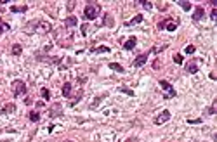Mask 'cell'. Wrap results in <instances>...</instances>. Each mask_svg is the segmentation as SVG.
Masks as SVG:
<instances>
[{
	"instance_id": "obj_12",
	"label": "cell",
	"mask_w": 217,
	"mask_h": 142,
	"mask_svg": "<svg viewBox=\"0 0 217 142\" xmlns=\"http://www.w3.org/2000/svg\"><path fill=\"white\" fill-rule=\"evenodd\" d=\"M14 111H16L14 104H6L4 107H0V115H7V113H14Z\"/></svg>"
},
{
	"instance_id": "obj_8",
	"label": "cell",
	"mask_w": 217,
	"mask_h": 142,
	"mask_svg": "<svg viewBox=\"0 0 217 142\" xmlns=\"http://www.w3.org/2000/svg\"><path fill=\"white\" fill-rule=\"evenodd\" d=\"M38 23H40V21H31V23H28L26 26H24V31H26L28 35L35 33V31L38 30Z\"/></svg>"
},
{
	"instance_id": "obj_7",
	"label": "cell",
	"mask_w": 217,
	"mask_h": 142,
	"mask_svg": "<svg viewBox=\"0 0 217 142\" xmlns=\"http://www.w3.org/2000/svg\"><path fill=\"white\" fill-rule=\"evenodd\" d=\"M186 73H189V75H195L198 73V64H196L195 59H191L189 63L186 64Z\"/></svg>"
},
{
	"instance_id": "obj_2",
	"label": "cell",
	"mask_w": 217,
	"mask_h": 142,
	"mask_svg": "<svg viewBox=\"0 0 217 142\" xmlns=\"http://www.w3.org/2000/svg\"><path fill=\"white\" fill-rule=\"evenodd\" d=\"M12 94L19 97V95H24L26 94V83L21 82V80H16V82H12Z\"/></svg>"
},
{
	"instance_id": "obj_13",
	"label": "cell",
	"mask_w": 217,
	"mask_h": 142,
	"mask_svg": "<svg viewBox=\"0 0 217 142\" xmlns=\"http://www.w3.org/2000/svg\"><path fill=\"white\" fill-rule=\"evenodd\" d=\"M38 30H40L42 33H49L50 31V24L49 23H45V21H40L38 23Z\"/></svg>"
},
{
	"instance_id": "obj_20",
	"label": "cell",
	"mask_w": 217,
	"mask_h": 142,
	"mask_svg": "<svg viewBox=\"0 0 217 142\" xmlns=\"http://www.w3.org/2000/svg\"><path fill=\"white\" fill-rule=\"evenodd\" d=\"M21 52H23V49H21V45H19V43L12 45V54H14V56H19Z\"/></svg>"
},
{
	"instance_id": "obj_37",
	"label": "cell",
	"mask_w": 217,
	"mask_h": 142,
	"mask_svg": "<svg viewBox=\"0 0 217 142\" xmlns=\"http://www.w3.org/2000/svg\"><path fill=\"white\" fill-rule=\"evenodd\" d=\"M188 121H189V123H200V118H196V120H188Z\"/></svg>"
},
{
	"instance_id": "obj_5",
	"label": "cell",
	"mask_w": 217,
	"mask_h": 142,
	"mask_svg": "<svg viewBox=\"0 0 217 142\" xmlns=\"http://www.w3.org/2000/svg\"><path fill=\"white\" fill-rule=\"evenodd\" d=\"M61 115H63V106H61L59 102H54L49 109V116L50 118H57V116H61Z\"/></svg>"
},
{
	"instance_id": "obj_36",
	"label": "cell",
	"mask_w": 217,
	"mask_h": 142,
	"mask_svg": "<svg viewBox=\"0 0 217 142\" xmlns=\"http://www.w3.org/2000/svg\"><path fill=\"white\" fill-rule=\"evenodd\" d=\"M125 142H137V139H136V137H130V139H127Z\"/></svg>"
},
{
	"instance_id": "obj_4",
	"label": "cell",
	"mask_w": 217,
	"mask_h": 142,
	"mask_svg": "<svg viewBox=\"0 0 217 142\" xmlns=\"http://www.w3.org/2000/svg\"><path fill=\"white\" fill-rule=\"evenodd\" d=\"M177 28V21H172V19H163V21L158 23V30H167V31H175Z\"/></svg>"
},
{
	"instance_id": "obj_24",
	"label": "cell",
	"mask_w": 217,
	"mask_h": 142,
	"mask_svg": "<svg viewBox=\"0 0 217 142\" xmlns=\"http://www.w3.org/2000/svg\"><path fill=\"white\" fill-rule=\"evenodd\" d=\"M139 4H142V7H144V9H148V11L153 7V4H151V2H148V0H141Z\"/></svg>"
},
{
	"instance_id": "obj_33",
	"label": "cell",
	"mask_w": 217,
	"mask_h": 142,
	"mask_svg": "<svg viewBox=\"0 0 217 142\" xmlns=\"http://www.w3.org/2000/svg\"><path fill=\"white\" fill-rule=\"evenodd\" d=\"M73 7H75V2H68V11H73Z\"/></svg>"
},
{
	"instance_id": "obj_11",
	"label": "cell",
	"mask_w": 217,
	"mask_h": 142,
	"mask_svg": "<svg viewBox=\"0 0 217 142\" xmlns=\"http://www.w3.org/2000/svg\"><path fill=\"white\" fill-rule=\"evenodd\" d=\"M136 43H137V40H136V37H130L127 42L123 43V49L125 50H132V49L136 47Z\"/></svg>"
},
{
	"instance_id": "obj_1",
	"label": "cell",
	"mask_w": 217,
	"mask_h": 142,
	"mask_svg": "<svg viewBox=\"0 0 217 142\" xmlns=\"http://www.w3.org/2000/svg\"><path fill=\"white\" fill-rule=\"evenodd\" d=\"M99 11H101L99 4H96V2H89V4L85 5V9H83V17H85L87 21H94V19L97 17Z\"/></svg>"
},
{
	"instance_id": "obj_27",
	"label": "cell",
	"mask_w": 217,
	"mask_h": 142,
	"mask_svg": "<svg viewBox=\"0 0 217 142\" xmlns=\"http://www.w3.org/2000/svg\"><path fill=\"white\" fill-rule=\"evenodd\" d=\"M174 63H175V64H182V56H181V54H175V56H174Z\"/></svg>"
},
{
	"instance_id": "obj_19",
	"label": "cell",
	"mask_w": 217,
	"mask_h": 142,
	"mask_svg": "<svg viewBox=\"0 0 217 142\" xmlns=\"http://www.w3.org/2000/svg\"><path fill=\"white\" fill-rule=\"evenodd\" d=\"M141 21H142V16L139 14V16H136L134 19H132V21H127L125 24H127V26H132V24H137V23H141Z\"/></svg>"
},
{
	"instance_id": "obj_28",
	"label": "cell",
	"mask_w": 217,
	"mask_h": 142,
	"mask_svg": "<svg viewBox=\"0 0 217 142\" xmlns=\"http://www.w3.org/2000/svg\"><path fill=\"white\" fill-rule=\"evenodd\" d=\"M106 19H104V24H108V26H111V24H113V19H111V16H109V14H106Z\"/></svg>"
},
{
	"instance_id": "obj_9",
	"label": "cell",
	"mask_w": 217,
	"mask_h": 142,
	"mask_svg": "<svg viewBox=\"0 0 217 142\" xmlns=\"http://www.w3.org/2000/svg\"><path fill=\"white\" fill-rule=\"evenodd\" d=\"M148 61V54H141V56H137L136 61H134V66L136 68H141V66H144Z\"/></svg>"
},
{
	"instance_id": "obj_25",
	"label": "cell",
	"mask_w": 217,
	"mask_h": 142,
	"mask_svg": "<svg viewBox=\"0 0 217 142\" xmlns=\"http://www.w3.org/2000/svg\"><path fill=\"white\" fill-rule=\"evenodd\" d=\"M11 11H12V12H24V11H26V7H24V5H23V7H16V5H12V7H11Z\"/></svg>"
},
{
	"instance_id": "obj_26",
	"label": "cell",
	"mask_w": 217,
	"mask_h": 142,
	"mask_svg": "<svg viewBox=\"0 0 217 142\" xmlns=\"http://www.w3.org/2000/svg\"><path fill=\"white\" fill-rule=\"evenodd\" d=\"M120 92H123V94H127V95H134V92H132V90L130 89H127V87H120Z\"/></svg>"
},
{
	"instance_id": "obj_15",
	"label": "cell",
	"mask_w": 217,
	"mask_h": 142,
	"mask_svg": "<svg viewBox=\"0 0 217 142\" xmlns=\"http://www.w3.org/2000/svg\"><path fill=\"white\" fill-rule=\"evenodd\" d=\"M63 95H64V97H70L71 95V83L70 82H66V83L63 85Z\"/></svg>"
},
{
	"instance_id": "obj_34",
	"label": "cell",
	"mask_w": 217,
	"mask_h": 142,
	"mask_svg": "<svg viewBox=\"0 0 217 142\" xmlns=\"http://www.w3.org/2000/svg\"><path fill=\"white\" fill-rule=\"evenodd\" d=\"M210 17H212V19H217V11H215V9H214V11H212Z\"/></svg>"
},
{
	"instance_id": "obj_23",
	"label": "cell",
	"mask_w": 217,
	"mask_h": 142,
	"mask_svg": "<svg viewBox=\"0 0 217 142\" xmlns=\"http://www.w3.org/2000/svg\"><path fill=\"white\" fill-rule=\"evenodd\" d=\"M30 120H31V121H38V120H40V115H38L37 111H31V113H30Z\"/></svg>"
},
{
	"instance_id": "obj_16",
	"label": "cell",
	"mask_w": 217,
	"mask_h": 142,
	"mask_svg": "<svg viewBox=\"0 0 217 142\" xmlns=\"http://www.w3.org/2000/svg\"><path fill=\"white\" fill-rule=\"evenodd\" d=\"M177 4H179L184 11H191V7H193V5H191V2H188V0H179Z\"/></svg>"
},
{
	"instance_id": "obj_38",
	"label": "cell",
	"mask_w": 217,
	"mask_h": 142,
	"mask_svg": "<svg viewBox=\"0 0 217 142\" xmlns=\"http://www.w3.org/2000/svg\"><path fill=\"white\" fill-rule=\"evenodd\" d=\"M64 142H73V140H64Z\"/></svg>"
},
{
	"instance_id": "obj_6",
	"label": "cell",
	"mask_w": 217,
	"mask_h": 142,
	"mask_svg": "<svg viewBox=\"0 0 217 142\" xmlns=\"http://www.w3.org/2000/svg\"><path fill=\"white\" fill-rule=\"evenodd\" d=\"M168 120H170V111L165 109V111H162V113L155 118V123H156V125H163V123H167Z\"/></svg>"
},
{
	"instance_id": "obj_22",
	"label": "cell",
	"mask_w": 217,
	"mask_h": 142,
	"mask_svg": "<svg viewBox=\"0 0 217 142\" xmlns=\"http://www.w3.org/2000/svg\"><path fill=\"white\" fill-rule=\"evenodd\" d=\"M82 95H83V90H78V94H76V97H75V100H71V106H75L76 104V102H78V100H80L82 99Z\"/></svg>"
},
{
	"instance_id": "obj_14",
	"label": "cell",
	"mask_w": 217,
	"mask_h": 142,
	"mask_svg": "<svg viewBox=\"0 0 217 142\" xmlns=\"http://www.w3.org/2000/svg\"><path fill=\"white\" fill-rule=\"evenodd\" d=\"M76 23H78V19H76L75 16H70V17H66L64 19V24L68 28H71V26H76Z\"/></svg>"
},
{
	"instance_id": "obj_21",
	"label": "cell",
	"mask_w": 217,
	"mask_h": 142,
	"mask_svg": "<svg viewBox=\"0 0 217 142\" xmlns=\"http://www.w3.org/2000/svg\"><path fill=\"white\" fill-rule=\"evenodd\" d=\"M40 94H42V97H43L45 100H49V99H50V92H49L47 89H42V90H40Z\"/></svg>"
},
{
	"instance_id": "obj_30",
	"label": "cell",
	"mask_w": 217,
	"mask_h": 142,
	"mask_svg": "<svg viewBox=\"0 0 217 142\" xmlns=\"http://www.w3.org/2000/svg\"><path fill=\"white\" fill-rule=\"evenodd\" d=\"M195 45H188V47H186V54H195Z\"/></svg>"
},
{
	"instance_id": "obj_31",
	"label": "cell",
	"mask_w": 217,
	"mask_h": 142,
	"mask_svg": "<svg viewBox=\"0 0 217 142\" xmlns=\"http://www.w3.org/2000/svg\"><path fill=\"white\" fill-rule=\"evenodd\" d=\"M4 30H9V24H6V23H2V21H0V35L4 33Z\"/></svg>"
},
{
	"instance_id": "obj_10",
	"label": "cell",
	"mask_w": 217,
	"mask_h": 142,
	"mask_svg": "<svg viewBox=\"0 0 217 142\" xmlns=\"http://www.w3.org/2000/svg\"><path fill=\"white\" fill-rule=\"evenodd\" d=\"M203 16H205L203 7H196V9H195V14H193V19H195V21H201V19H203Z\"/></svg>"
},
{
	"instance_id": "obj_29",
	"label": "cell",
	"mask_w": 217,
	"mask_h": 142,
	"mask_svg": "<svg viewBox=\"0 0 217 142\" xmlns=\"http://www.w3.org/2000/svg\"><path fill=\"white\" fill-rule=\"evenodd\" d=\"M92 52H109L108 47H97V49H92Z\"/></svg>"
},
{
	"instance_id": "obj_3",
	"label": "cell",
	"mask_w": 217,
	"mask_h": 142,
	"mask_svg": "<svg viewBox=\"0 0 217 142\" xmlns=\"http://www.w3.org/2000/svg\"><path fill=\"white\" fill-rule=\"evenodd\" d=\"M160 87H162L163 90H165V95H163V99H172V97H175V90H174V87L170 83H168L167 80H160Z\"/></svg>"
},
{
	"instance_id": "obj_17",
	"label": "cell",
	"mask_w": 217,
	"mask_h": 142,
	"mask_svg": "<svg viewBox=\"0 0 217 142\" xmlns=\"http://www.w3.org/2000/svg\"><path fill=\"white\" fill-rule=\"evenodd\" d=\"M104 97H106V94H103V95H99V97H96V100H94L92 104H90V109H96V107L99 106V102H101V100H103Z\"/></svg>"
},
{
	"instance_id": "obj_18",
	"label": "cell",
	"mask_w": 217,
	"mask_h": 142,
	"mask_svg": "<svg viewBox=\"0 0 217 142\" xmlns=\"http://www.w3.org/2000/svg\"><path fill=\"white\" fill-rule=\"evenodd\" d=\"M109 69H113V71H118V73H123V68L116 63H109Z\"/></svg>"
},
{
	"instance_id": "obj_35",
	"label": "cell",
	"mask_w": 217,
	"mask_h": 142,
	"mask_svg": "<svg viewBox=\"0 0 217 142\" xmlns=\"http://www.w3.org/2000/svg\"><path fill=\"white\" fill-rule=\"evenodd\" d=\"M82 35H87V24H83V26H82Z\"/></svg>"
},
{
	"instance_id": "obj_32",
	"label": "cell",
	"mask_w": 217,
	"mask_h": 142,
	"mask_svg": "<svg viewBox=\"0 0 217 142\" xmlns=\"http://www.w3.org/2000/svg\"><path fill=\"white\" fill-rule=\"evenodd\" d=\"M215 106H217V102H214V106H212V107H208V109H207V113H208V115H214V113H215Z\"/></svg>"
}]
</instances>
